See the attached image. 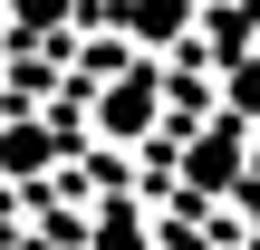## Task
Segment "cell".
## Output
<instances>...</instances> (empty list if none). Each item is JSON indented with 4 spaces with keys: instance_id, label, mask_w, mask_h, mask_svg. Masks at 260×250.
Here are the masks:
<instances>
[{
    "instance_id": "obj_1",
    "label": "cell",
    "mask_w": 260,
    "mask_h": 250,
    "mask_svg": "<svg viewBox=\"0 0 260 250\" xmlns=\"http://www.w3.org/2000/svg\"><path fill=\"white\" fill-rule=\"evenodd\" d=\"M241 135H251V125H212L203 145H183V154H174V173H183V193H193V202H212V193H232V183L251 173V145H241Z\"/></svg>"
},
{
    "instance_id": "obj_3",
    "label": "cell",
    "mask_w": 260,
    "mask_h": 250,
    "mask_svg": "<svg viewBox=\"0 0 260 250\" xmlns=\"http://www.w3.org/2000/svg\"><path fill=\"white\" fill-rule=\"evenodd\" d=\"M39 164H58V135H48V125H10V135H0V173L29 183Z\"/></svg>"
},
{
    "instance_id": "obj_4",
    "label": "cell",
    "mask_w": 260,
    "mask_h": 250,
    "mask_svg": "<svg viewBox=\"0 0 260 250\" xmlns=\"http://www.w3.org/2000/svg\"><path fill=\"white\" fill-rule=\"evenodd\" d=\"M77 10H87V0H10V29H29V39H39V29H48V39H68V29H77Z\"/></svg>"
},
{
    "instance_id": "obj_2",
    "label": "cell",
    "mask_w": 260,
    "mask_h": 250,
    "mask_svg": "<svg viewBox=\"0 0 260 250\" xmlns=\"http://www.w3.org/2000/svg\"><path fill=\"white\" fill-rule=\"evenodd\" d=\"M125 19V48H183L203 39V0H116Z\"/></svg>"
}]
</instances>
